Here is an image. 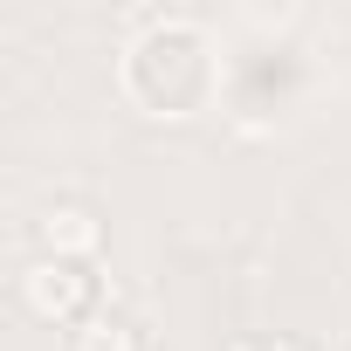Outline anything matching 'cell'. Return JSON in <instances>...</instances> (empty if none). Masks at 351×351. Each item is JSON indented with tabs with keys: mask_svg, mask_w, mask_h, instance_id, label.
<instances>
[{
	"mask_svg": "<svg viewBox=\"0 0 351 351\" xmlns=\"http://www.w3.org/2000/svg\"><path fill=\"white\" fill-rule=\"evenodd\" d=\"M90 296H97V282L83 276V262L42 255V262H28V276H21V303H28L42 324H76V317L90 310Z\"/></svg>",
	"mask_w": 351,
	"mask_h": 351,
	"instance_id": "obj_1",
	"label": "cell"
},
{
	"mask_svg": "<svg viewBox=\"0 0 351 351\" xmlns=\"http://www.w3.org/2000/svg\"><path fill=\"white\" fill-rule=\"evenodd\" d=\"M42 248H49L56 262H90V255H97V221H90L83 207H49V214H42Z\"/></svg>",
	"mask_w": 351,
	"mask_h": 351,
	"instance_id": "obj_2",
	"label": "cell"
},
{
	"mask_svg": "<svg viewBox=\"0 0 351 351\" xmlns=\"http://www.w3.org/2000/svg\"><path fill=\"white\" fill-rule=\"evenodd\" d=\"M69 351H138V330L117 324V317H90V324L69 337Z\"/></svg>",
	"mask_w": 351,
	"mask_h": 351,
	"instance_id": "obj_3",
	"label": "cell"
}]
</instances>
